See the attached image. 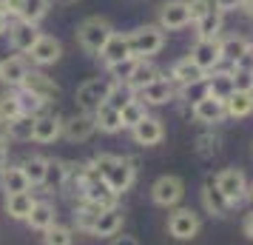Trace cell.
Masks as SVG:
<instances>
[{"mask_svg":"<svg viewBox=\"0 0 253 245\" xmlns=\"http://www.w3.org/2000/svg\"><path fill=\"white\" fill-rule=\"evenodd\" d=\"M233 86H236V92H251L253 86V71H242V69H233Z\"/></svg>","mask_w":253,"mask_h":245,"instance_id":"obj_46","label":"cell"},{"mask_svg":"<svg viewBox=\"0 0 253 245\" xmlns=\"http://www.w3.org/2000/svg\"><path fill=\"white\" fill-rule=\"evenodd\" d=\"M202 228V220H199V214L194 208H176L168 217V234H171L173 240H179V243H188V240H194L196 234Z\"/></svg>","mask_w":253,"mask_h":245,"instance_id":"obj_7","label":"cell"},{"mask_svg":"<svg viewBox=\"0 0 253 245\" xmlns=\"http://www.w3.org/2000/svg\"><path fill=\"white\" fill-rule=\"evenodd\" d=\"M225 114L233 117V120H242V117H248L253 114V108H251V97H248V92H233L225 100Z\"/></svg>","mask_w":253,"mask_h":245,"instance_id":"obj_33","label":"cell"},{"mask_svg":"<svg viewBox=\"0 0 253 245\" xmlns=\"http://www.w3.org/2000/svg\"><path fill=\"white\" fill-rule=\"evenodd\" d=\"M20 3H23V0H6V3H3V12L6 14H17L20 12Z\"/></svg>","mask_w":253,"mask_h":245,"instance_id":"obj_50","label":"cell"},{"mask_svg":"<svg viewBox=\"0 0 253 245\" xmlns=\"http://www.w3.org/2000/svg\"><path fill=\"white\" fill-rule=\"evenodd\" d=\"M173 97H176V86L171 80H165V77L154 80L151 86H145V89L137 92V100L145 105H165V103H171Z\"/></svg>","mask_w":253,"mask_h":245,"instance_id":"obj_12","label":"cell"},{"mask_svg":"<svg viewBox=\"0 0 253 245\" xmlns=\"http://www.w3.org/2000/svg\"><path fill=\"white\" fill-rule=\"evenodd\" d=\"M123 211H120V205H114V208H103L100 211V217H97V222H94L91 234L94 237H117V234L123 231Z\"/></svg>","mask_w":253,"mask_h":245,"instance_id":"obj_19","label":"cell"},{"mask_svg":"<svg viewBox=\"0 0 253 245\" xmlns=\"http://www.w3.org/2000/svg\"><path fill=\"white\" fill-rule=\"evenodd\" d=\"M213 183H216V188L225 194V199L230 202V208L239 205L242 199L248 197V180H245V174H242L239 168H222V171L213 177Z\"/></svg>","mask_w":253,"mask_h":245,"instance_id":"obj_6","label":"cell"},{"mask_svg":"<svg viewBox=\"0 0 253 245\" xmlns=\"http://www.w3.org/2000/svg\"><path fill=\"white\" fill-rule=\"evenodd\" d=\"M202 208L211 217H228V211H230V202L225 199V194L216 188L213 180H208L205 186H202Z\"/></svg>","mask_w":253,"mask_h":245,"instance_id":"obj_21","label":"cell"},{"mask_svg":"<svg viewBox=\"0 0 253 245\" xmlns=\"http://www.w3.org/2000/svg\"><path fill=\"white\" fill-rule=\"evenodd\" d=\"M94 131H97V123H94V114H88V111L74 114L69 123H63V134H66L71 143H85Z\"/></svg>","mask_w":253,"mask_h":245,"instance_id":"obj_17","label":"cell"},{"mask_svg":"<svg viewBox=\"0 0 253 245\" xmlns=\"http://www.w3.org/2000/svg\"><path fill=\"white\" fill-rule=\"evenodd\" d=\"M9 165V148H6V143H0V171Z\"/></svg>","mask_w":253,"mask_h":245,"instance_id":"obj_52","label":"cell"},{"mask_svg":"<svg viewBox=\"0 0 253 245\" xmlns=\"http://www.w3.org/2000/svg\"><path fill=\"white\" fill-rule=\"evenodd\" d=\"M40 40V32H37L35 23H26V20H17V23H9V43H12L14 51H26Z\"/></svg>","mask_w":253,"mask_h":245,"instance_id":"obj_14","label":"cell"},{"mask_svg":"<svg viewBox=\"0 0 253 245\" xmlns=\"http://www.w3.org/2000/svg\"><path fill=\"white\" fill-rule=\"evenodd\" d=\"M196 151L202 154V157L216 154L219 151V137H216V134H202V137L196 140Z\"/></svg>","mask_w":253,"mask_h":245,"instance_id":"obj_44","label":"cell"},{"mask_svg":"<svg viewBox=\"0 0 253 245\" xmlns=\"http://www.w3.org/2000/svg\"><path fill=\"white\" fill-rule=\"evenodd\" d=\"M111 35H114V29H111V23H108L105 17H85V20L77 26V40H80V46L85 49V51H91V54H100Z\"/></svg>","mask_w":253,"mask_h":245,"instance_id":"obj_3","label":"cell"},{"mask_svg":"<svg viewBox=\"0 0 253 245\" xmlns=\"http://www.w3.org/2000/svg\"><path fill=\"white\" fill-rule=\"evenodd\" d=\"M29 57H32V63H35V66H54V63L63 57V46H60L57 37L40 35V40L29 49Z\"/></svg>","mask_w":253,"mask_h":245,"instance_id":"obj_11","label":"cell"},{"mask_svg":"<svg viewBox=\"0 0 253 245\" xmlns=\"http://www.w3.org/2000/svg\"><path fill=\"white\" fill-rule=\"evenodd\" d=\"M20 114H23V108H20V97H17V92L0 94V120L12 123L14 117H20Z\"/></svg>","mask_w":253,"mask_h":245,"instance_id":"obj_40","label":"cell"},{"mask_svg":"<svg viewBox=\"0 0 253 245\" xmlns=\"http://www.w3.org/2000/svg\"><path fill=\"white\" fill-rule=\"evenodd\" d=\"M242 9H245V12L253 17V0H245V3H242Z\"/></svg>","mask_w":253,"mask_h":245,"instance_id":"obj_55","label":"cell"},{"mask_svg":"<svg viewBox=\"0 0 253 245\" xmlns=\"http://www.w3.org/2000/svg\"><path fill=\"white\" fill-rule=\"evenodd\" d=\"M17 97H20V108H23V114H32V117H37L40 111H43V105H46V100H40V97L23 92V89L17 92Z\"/></svg>","mask_w":253,"mask_h":245,"instance_id":"obj_42","label":"cell"},{"mask_svg":"<svg viewBox=\"0 0 253 245\" xmlns=\"http://www.w3.org/2000/svg\"><path fill=\"white\" fill-rule=\"evenodd\" d=\"M222 26H225V17H222V12L213 9V12H208L205 17L196 20V35H199V40H219Z\"/></svg>","mask_w":253,"mask_h":245,"instance_id":"obj_30","label":"cell"},{"mask_svg":"<svg viewBox=\"0 0 253 245\" xmlns=\"http://www.w3.org/2000/svg\"><path fill=\"white\" fill-rule=\"evenodd\" d=\"M233 69H242V71H253V46L248 49V51H245V54H242V57L236 60V63H233Z\"/></svg>","mask_w":253,"mask_h":245,"instance_id":"obj_47","label":"cell"},{"mask_svg":"<svg viewBox=\"0 0 253 245\" xmlns=\"http://www.w3.org/2000/svg\"><path fill=\"white\" fill-rule=\"evenodd\" d=\"M48 6H51V0H23L20 12H17V20H26V23L37 26L48 14Z\"/></svg>","mask_w":253,"mask_h":245,"instance_id":"obj_32","label":"cell"},{"mask_svg":"<svg viewBox=\"0 0 253 245\" xmlns=\"http://www.w3.org/2000/svg\"><path fill=\"white\" fill-rule=\"evenodd\" d=\"M191 114H194L196 123H205V126H211V123H219V120H225V100H216V97H202L199 103L191 105Z\"/></svg>","mask_w":253,"mask_h":245,"instance_id":"obj_15","label":"cell"},{"mask_svg":"<svg viewBox=\"0 0 253 245\" xmlns=\"http://www.w3.org/2000/svg\"><path fill=\"white\" fill-rule=\"evenodd\" d=\"M248 97H251V108H253V86H251V92H248Z\"/></svg>","mask_w":253,"mask_h":245,"instance_id":"obj_58","label":"cell"},{"mask_svg":"<svg viewBox=\"0 0 253 245\" xmlns=\"http://www.w3.org/2000/svg\"><path fill=\"white\" fill-rule=\"evenodd\" d=\"M20 168H23V174L29 177L32 186H43V180H46V168H48V157H43V154H32V157H26L23 163H20Z\"/></svg>","mask_w":253,"mask_h":245,"instance_id":"obj_31","label":"cell"},{"mask_svg":"<svg viewBox=\"0 0 253 245\" xmlns=\"http://www.w3.org/2000/svg\"><path fill=\"white\" fill-rule=\"evenodd\" d=\"M32 131H35V117L32 114H20L9 123V140L17 143H29L32 140Z\"/></svg>","mask_w":253,"mask_h":245,"instance_id":"obj_34","label":"cell"},{"mask_svg":"<svg viewBox=\"0 0 253 245\" xmlns=\"http://www.w3.org/2000/svg\"><path fill=\"white\" fill-rule=\"evenodd\" d=\"M168 80L176 86V89H182V86H191V83H199V80H205V71L196 66L191 57H182V60H176L171 66V77Z\"/></svg>","mask_w":253,"mask_h":245,"instance_id":"obj_18","label":"cell"},{"mask_svg":"<svg viewBox=\"0 0 253 245\" xmlns=\"http://www.w3.org/2000/svg\"><path fill=\"white\" fill-rule=\"evenodd\" d=\"M160 77H162L160 66H154L151 60H137V66H134V74H131V80H128L126 86H131L134 92H139V89L151 86L154 80H160Z\"/></svg>","mask_w":253,"mask_h":245,"instance_id":"obj_27","label":"cell"},{"mask_svg":"<svg viewBox=\"0 0 253 245\" xmlns=\"http://www.w3.org/2000/svg\"><path fill=\"white\" fill-rule=\"evenodd\" d=\"M117 199L120 197L105 186L103 180H94V183H88V186L83 188V202H91V205H97V208H114Z\"/></svg>","mask_w":253,"mask_h":245,"instance_id":"obj_23","label":"cell"},{"mask_svg":"<svg viewBox=\"0 0 253 245\" xmlns=\"http://www.w3.org/2000/svg\"><path fill=\"white\" fill-rule=\"evenodd\" d=\"M128 46H131V54L137 60H148L151 54L162 51L165 32L160 26H137L134 32H128Z\"/></svg>","mask_w":253,"mask_h":245,"instance_id":"obj_2","label":"cell"},{"mask_svg":"<svg viewBox=\"0 0 253 245\" xmlns=\"http://www.w3.org/2000/svg\"><path fill=\"white\" fill-rule=\"evenodd\" d=\"M191 23V6L188 0H168L160 6V29L162 32H176Z\"/></svg>","mask_w":253,"mask_h":245,"instance_id":"obj_8","label":"cell"},{"mask_svg":"<svg viewBox=\"0 0 253 245\" xmlns=\"http://www.w3.org/2000/svg\"><path fill=\"white\" fill-rule=\"evenodd\" d=\"M94 171L103 177V183L111 191H114L117 197L120 194H126L128 188L134 186V180H137V163L134 160H128V157H117V154H97L91 160Z\"/></svg>","mask_w":253,"mask_h":245,"instance_id":"obj_1","label":"cell"},{"mask_svg":"<svg viewBox=\"0 0 253 245\" xmlns=\"http://www.w3.org/2000/svg\"><path fill=\"white\" fill-rule=\"evenodd\" d=\"M188 57L194 60L205 74H208V71H216V66L222 63V49H219V40H196Z\"/></svg>","mask_w":253,"mask_h":245,"instance_id":"obj_10","label":"cell"},{"mask_svg":"<svg viewBox=\"0 0 253 245\" xmlns=\"http://www.w3.org/2000/svg\"><path fill=\"white\" fill-rule=\"evenodd\" d=\"M94 123H97V131H103V134L123 131V117H120V111H117L114 105H108V103H103L94 111Z\"/></svg>","mask_w":253,"mask_h":245,"instance_id":"obj_28","label":"cell"},{"mask_svg":"<svg viewBox=\"0 0 253 245\" xmlns=\"http://www.w3.org/2000/svg\"><path fill=\"white\" fill-rule=\"evenodd\" d=\"M248 197L253 199V183H251V186H248Z\"/></svg>","mask_w":253,"mask_h":245,"instance_id":"obj_57","label":"cell"},{"mask_svg":"<svg viewBox=\"0 0 253 245\" xmlns=\"http://www.w3.org/2000/svg\"><path fill=\"white\" fill-rule=\"evenodd\" d=\"M51 3H57V6H71V3H77V0H51Z\"/></svg>","mask_w":253,"mask_h":245,"instance_id":"obj_56","label":"cell"},{"mask_svg":"<svg viewBox=\"0 0 253 245\" xmlns=\"http://www.w3.org/2000/svg\"><path fill=\"white\" fill-rule=\"evenodd\" d=\"M29 74V63L23 57H6L0 60V83L9 89H20L23 77Z\"/></svg>","mask_w":253,"mask_h":245,"instance_id":"obj_22","label":"cell"},{"mask_svg":"<svg viewBox=\"0 0 253 245\" xmlns=\"http://www.w3.org/2000/svg\"><path fill=\"white\" fill-rule=\"evenodd\" d=\"M37 199L29 194V191H23V194H6V202H3V208H6V214L12 217V220H29V214H32V208H35Z\"/></svg>","mask_w":253,"mask_h":245,"instance_id":"obj_26","label":"cell"},{"mask_svg":"<svg viewBox=\"0 0 253 245\" xmlns=\"http://www.w3.org/2000/svg\"><path fill=\"white\" fill-rule=\"evenodd\" d=\"M3 3H6V0H0V9H3Z\"/></svg>","mask_w":253,"mask_h":245,"instance_id":"obj_59","label":"cell"},{"mask_svg":"<svg viewBox=\"0 0 253 245\" xmlns=\"http://www.w3.org/2000/svg\"><path fill=\"white\" fill-rule=\"evenodd\" d=\"M71 243H74V234H71V228L60 225V222L48 225L46 231H43V245H71Z\"/></svg>","mask_w":253,"mask_h":245,"instance_id":"obj_39","label":"cell"},{"mask_svg":"<svg viewBox=\"0 0 253 245\" xmlns=\"http://www.w3.org/2000/svg\"><path fill=\"white\" fill-rule=\"evenodd\" d=\"M179 97H182V100H188L191 105L199 103L202 97H208V86H205V80L191 83V86H182V89H179Z\"/></svg>","mask_w":253,"mask_h":245,"instance_id":"obj_43","label":"cell"},{"mask_svg":"<svg viewBox=\"0 0 253 245\" xmlns=\"http://www.w3.org/2000/svg\"><path fill=\"white\" fill-rule=\"evenodd\" d=\"M182 197H185V183H182V177H176V174H162L151 186V199L157 205H162V208L179 205Z\"/></svg>","mask_w":253,"mask_h":245,"instance_id":"obj_5","label":"cell"},{"mask_svg":"<svg viewBox=\"0 0 253 245\" xmlns=\"http://www.w3.org/2000/svg\"><path fill=\"white\" fill-rule=\"evenodd\" d=\"M108 245H139V243L134 240V237H128V234H123V237L117 234V237H111V243Z\"/></svg>","mask_w":253,"mask_h":245,"instance_id":"obj_49","label":"cell"},{"mask_svg":"<svg viewBox=\"0 0 253 245\" xmlns=\"http://www.w3.org/2000/svg\"><path fill=\"white\" fill-rule=\"evenodd\" d=\"M131 137H134V143H139V146H160L162 140H165V126H162L160 117H145V120H139L137 126L131 129Z\"/></svg>","mask_w":253,"mask_h":245,"instance_id":"obj_13","label":"cell"},{"mask_svg":"<svg viewBox=\"0 0 253 245\" xmlns=\"http://www.w3.org/2000/svg\"><path fill=\"white\" fill-rule=\"evenodd\" d=\"M57 137H63V120L54 114H37L35 117V131H32V140L35 143H54Z\"/></svg>","mask_w":253,"mask_h":245,"instance_id":"obj_16","label":"cell"},{"mask_svg":"<svg viewBox=\"0 0 253 245\" xmlns=\"http://www.w3.org/2000/svg\"><path fill=\"white\" fill-rule=\"evenodd\" d=\"M6 32H9V14L0 9V35H6Z\"/></svg>","mask_w":253,"mask_h":245,"instance_id":"obj_53","label":"cell"},{"mask_svg":"<svg viewBox=\"0 0 253 245\" xmlns=\"http://www.w3.org/2000/svg\"><path fill=\"white\" fill-rule=\"evenodd\" d=\"M242 3L245 0H213V6H216V12H233V9H242Z\"/></svg>","mask_w":253,"mask_h":245,"instance_id":"obj_48","label":"cell"},{"mask_svg":"<svg viewBox=\"0 0 253 245\" xmlns=\"http://www.w3.org/2000/svg\"><path fill=\"white\" fill-rule=\"evenodd\" d=\"M100 57H103L105 66H114V63H123V60L134 57V54H131V46H128V35H120V32H114V35L108 37V43L103 46Z\"/></svg>","mask_w":253,"mask_h":245,"instance_id":"obj_20","label":"cell"},{"mask_svg":"<svg viewBox=\"0 0 253 245\" xmlns=\"http://www.w3.org/2000/svg\"><path fill=\"white\" fill-rule=\"evenodd\" d=\"M6 140H9V123L0 120V143H6Z\"/></svg>","mask_w":253,"mask_h":245,"instance_id":"obj_54","label":"cell"},{"mask_svg":"<svg viewBox=\"0 0 253 245\" xmlns=\"http://www.w3.org/2000/svg\"><path fill=\"white\" fill-rule=\"evenodd\" d=\"M66 183H69V163H63V160H48L43 186H48L54 191V188H63Z\"/></svg>","mask_w":253,"mask_h":245,"instance_id":"obj_36","label":"cell"},{"mask_svg":"<svg viewBox=\"0 0 253 245\" xmlns=\"http://www.w3.org/2000/svg\"><path fill=\"white\" fill-rule=\"evenodd\" d=\"M20 89L29 92V94H35V97H40V100H46V103H51L60 94L57 83L51 80L46 71H37V69H29V74H26L23 83H20Z\"/></svg>","mask_w":253,"mask_h":245,"instance_id":"obj_9","label":"cell"},{"mask_svg":"<svg viewBox=\"0 0 253 245\" xmlns=\"http://www.w3.org/2000/svg\"><path fill=\"white\" fill-rule=\"evenodd\" d=\"M100 211L97 205H91V202H83V205H77V211H74V222H77V228L85 234H91L94 222H97V217H100Z\"/></svg>","mask_w":253,"mask_h":245,"instance_id":"obj_38","label":"cell"},{"mask_svg":"<svg viewBox=\"0 0 253 245\" xmlns=\"http://www.w3.org/2000/svg\"><path fill=\"white\" fill-rule=\"evenodd\" d=\"M219 49H222V60H230V63H236V60L251 49V43L239 35H230L225 40H219Z\"/></svg>","mask_w":253,"mask_h":245,"instance_id":"obj_35","label":"cell"},{"mask_svg":"<svg viewBox=\"0 0 253 245\" xmlns=\"http://www.w3.org/2000/svg\"><path fill=\"white\" fill-rule=\"evenodd\" d=\"M134 66H137V57H128V60H123V63H114V66H108V77L114 83H128L131 74H134Z\"/></svg>","mask_w":253,"mask_h":245,"instance_id":"obj_41","label":"cell"},{"mask_svg":"<svg viewBox=\"0 0 253 245\" xmlns=\"http://www.w3.org/2000/svg\"><path fill=\"white\" fill-rule=\"evenodd\" d=\"M120 117H123V129H134L139 120H145V117H148L145 103H139L137 97H134L131 103H126L123 108H120Z\"/></svg>","mask_w":253,"mask_h":245,"instance_id":"obj_37","label":"cell"},{"mask_svg":"<svg viewBox=\"0 0 253 245\" xmlns=\"http://www.w3.org/2000/svg\"><path fill=\"white\" fill-rule=\"evenodd\" d=\"M111 89H114V80H111V77H91V80H85L80 89H77V105H80L83 111L94 114V111L108 100Z\"/></svg>","mask_w":253,"mask_h":245,"instance_id":"obj_4","label":"cell"},{"mask_svg":"<svg viewBox=\"0 0 253 245\" xmlns=\"http://www.w3.org/2000/svg\"><path fill=\"white\" fill-rule=\"evenodd\" d=\"M0 188L6 194H23V191H32V183H29V177L23 174L20 165H6L0 171Z\"/></svg>","mask_w":253,"mask_h":245,"instance_id":"obj_25","label":"cell"},{"mask_svg":"<svg viewBox=\"0 0 253 245\" xmlns=\"http://www.w3.org/2000/svg\"><path fill=\"white\" fill-rule=\"evenodd\" d=\"M188 6H191V20H199V17H205L208 12H213L216 6H213V0H188Z\"/></svg>","mask_w":253,"mask_h":245,"instance_id":"obj_45","label":"cell"},{"mask_svg":"<svg viewBox=\"0 0 253 245\" xmlns=\"http://www.w3.org/2000/svg\"><path fill=\"white\" fill-rule=\"evenodd\" d=\"M205 86H208V94L216 97V100H228L230 94L236 92V86H233V74H230V71H208L205 74Z\"/></svg>","mask_w":253,"mask_h":245,"instance_id":"obj_24","label":"cell"},{"mask_svg":"<svg viewBox=\"0 0 253 245\" xmlns=\"http://www.w3.org/2000/svg\"><path fill=\"white\" fill-rule=\"evenodd\" d=\"M54 217H57V214H54V205H51V202H48V199H37L35 202V208H32V214H29V225H32V228H35V231H46L48 225H54Z\"/></svg>","mask_w":253,"mask_h":245,"instance_id":"obj_29","label":"cell"},{"mask_svg":"<svg viewBox=\"0 0 253 245\" xmlns=\"http://www.w3.org/2000/svg\"><path fill=\"white\" fill-rule=\"evenodd\" d=\"M242 231H245V237H248V240H253V211L245 217V222H242Z\"/></svg>","mask_w":253,"mask_h":245,"instance_id":"obj_51","label":"cell"}]
</instances>
